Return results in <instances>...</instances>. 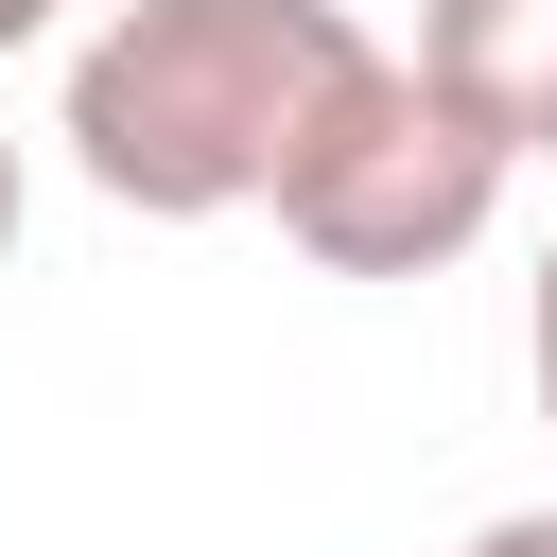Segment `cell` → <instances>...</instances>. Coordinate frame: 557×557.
I'll use <instances>...</instances> for the list:
<instances>
[{
    "mask_svg": "<svg viewBox=\"0 0 557 557\" xmlns=\"http://www.w3.org/2000/svg\"><path fill=\"white\" fill-rule=\"evenodd\" d=\"M505 139L418 70V52H383L348 104H331V139L296 157V191H278V244L296 261H331V278H435V261H470L487 244V209H505Z\"/></svg>",
    "mask_w": 557,
    "mask_h": 557,
    "instance_id": "2",
    "label": "cell"
},
{
    "mask_svg": "<svg viewBox=\"0 0 557 557\" xmlns=\"http://www.w3.org/2000/svg\"><path fill=\"white\" fill-rule=\"evenodd\" d=\"M522 383H540V418H557V226H540V278H522Z\"/></svg>",
    "mask_w": 557,
    "mask_h": 557,
    "instance_id": "4",
    "label": "cell"
},
{
    "mask_svg": "<svg viewBox=\"0 0 557 557\" xmlns=\"http://www.w3.org/2000/svg\"><path fill=\"white\" fill-rule=\"evenodd\" d=\"M17 209H35V174H17V139H0V261H17Z\"/></svg>",
    "mask_w": 557,
    "mask_h": 557,
    "instance_id": "6",
    "label": "cell"
},
{
    "mask_svg": "<svg viewBox=\"0 0 557 557\" xmlns=\"http://www.w3.org/2000/svg\"><path fill=\"white\" fill-rule=\"evenodd\" d=\"M453 557H557V505H505V522H470Z\"/></svg>",
    "mask_w": 557,
    "mask_h": 557,
    "instance_id": "5",
    "label": "cell"
},
{
    "mask_svg": "<svg viewBox=\"0 0 557 557\" xmlns=\"http://www.w3.org/2000/svg\"><path fill=\"white\" fill-rule=\"evenodd\" d=\"M52 17H70V0H0V52H35V35H52Z\"/></svg>",
    "mask_w": 557,
    "mask_h": 557,
    "instance_id": "7",
    "label": "cell"
},
{
    "mask_svg": "<svg viewBox=\"0 0 557 557\" xmlns=\"http://www.w3.org/2000/svg\"><path fill=\"white\" fill-rule=\"evenodd\" d=\"M383 70V35L348 0H122L70 35V87H52V139L104 209L139 226H226V209H278L296 157L331 139V104Z\"/></svg>",
    "mask_w": 557,
    "mask_h": 557,
    "instance_id": "1",
    "label": "cell"
},
{
    "mask_svg": "<svg viewBox=\"0 0 557 557\" xmlns=\"http://www.w3.org/2000/svg\"><path fill=\"white\" fill-rule=\"evenodd\" d=\"M418 70L505 157H557V0H418Z\"/></svg>",
    "mask_w": 557,
    "mask_h": 557,
    "instance_id": "3",
    "label": "cell"
}]
</instances>
